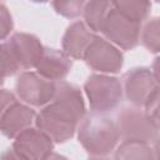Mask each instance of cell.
<instances>
[{
  "instance_id": "cell-1",
  "label": "cell",
  "mask_w": 160,
  "mask_h": 160,
  "mask_svg": "<svg viewBox=\"0 0 160 160\" xmlns=\"http://www.w3.org/2000/svg\"><path fill=\"white\" fill-rule=\"evenodd\" d=\"M86 115L81 90L68 82L58 81L54 99L36 114L35 126L52 139L55 144L70 140Z\"/></svg>"
},
{
  "instance_id": "cell-2",
  "label": "cell",
  "mask_w": 160,
  "mask_h": 160,
  "mask_svg": "<svg viewBox=\"0 0 160 160\" xmlns=\"http://www.w3.org/2000/svg\"><path fill=\"white\" fill-rule=\"evenodd\" d=\"M78 140L90 158H105L115 151L120 140L116 121L106 114H86L78 128Z\"/></svg>"
},
{
  "instance_id": "cell-3",
  "label": "cell",
  "mask_w": 160,
  "mask_h": 160,
  "mask_svg": "<svg viewBox=\"0 0 160 160\" xmlns=\"http://www.w3.org/2000/svg\"><path fill=\"white\" fill-rule=\"evenodd\" d=\"M45 46L39 38L28 32H15L1 42V79L22 70L35 69Z\"/></svg>"
},
{
  "instance_id": "cell-4",
  "label": "cell",
  "mask_w": 160,
  "mask_h": 160,
  "mask_svg": "<svg viewBox=\"0 0 160 160\" xmlns=\"http://www.w3.org/2000/svg\"><path fill=\"white\" fill-rule=\"evenodd\" d=\"M84 92L92 112L108 114L122 101L121 80L110 74H91L84 82Z\"/></svg>"
},
{
  "instance_id": "cell-5",
  "label": "cell",
  "mask_w": 160,
  "mask_h": 160,
  "mask_svg": "<svg viewBox=\"0 0 160 160\" xmlns=\"http://www.w3.org/2000/svg\"><path fill=\"white\" fill-rule=\"evenodd\" d=\"M115 121L122 141L134 140L150 144L159 138V129L140 108H124L116 115Z\"/></svg>"
},
{
  "instance_id": "cell-6",
  "label": "cell",
  "mask_w": 160,
  "mask_h": 160,
  "mask_svg": "<svg viewBox=\"0 0 160 160\" xmlns=\"http://www.w3.org/2000/svg\"><path fill=\"white\" fill-rule=\"evenodd\" d=\"M16 96L32 108H44L55 96L56 81L41 76L38 71H22L15 82Z\"/></svg>"
},
{
  "instance_id": "cell-7",
  "label": "cell",
  "mask_w": 160,
  "mask_h": 160,
  "mask_svg": "<svg viewBox=\"0 0 160 160\" xmlns=\"http://www.w3.org/2000/svg\"><path fill=\"white\" fill-rule=\"evenodd\" d=\"M82 60L91 70L110 75L118 74L124 65V55L120 48L98 35L88 46Z\"/></svg>"
},
{
  "instance_id": "cell-8",
  "label": "cell",
  "mask_w": 160,
  "mask_h": 160,
  "mask_svg": "<svg viewBox=\"0 0 160 160\" xmlns=\"http://www.w3.org/2000/svg\"><path fill=\"white\" fill-rule=\"evenodd\" d=\"M101 34L121 50H132L140 41L141 24L128 19L112 8L105 20Z\"/></svg>"
},
{
  "instance_id": "cell-9",
  "label": "cell",
  "mask_w": 160,
  "mask_h": 160,
  "mask_svg": "<svg viewBox=\"0 0 160 160\" xmlns=\"http://www.w3.org/2000/svg\"><path fill=\"white\" fill-rule=\"evenodd\" d=\"M54 141L39 128H28L21 131L11 145L16 159L38 160L49 159L54 151Z\"/></svg>"
},
{
  "instance_id": "cell-10",
  "label": "cell",
  "mask_w": 160,
  "mask_h": 160,
  "mask_svg": "<svg viewBox=\"0 0 160 160\" xmlns=\"http://www.w3.org/2000/svg\"><path fill=\"white\" fill-rule=\"evenodd\" d=\"M121 84L126 100L136 108H144L149 96L159 86L152 70L146 66H138L126 71Z\"/></svg>"
},
{
  "instance_id": "cell-11",
  "label": "cell",
  "mask_w": 160,
  "mask_h": 160,
  "mask_svg": "<svg viewBox=\"0 0 160 160\" xmlns=\"http://www.w3.org/2000/svg\"><path fill=\"white\" fill-rule=\"evenodd\" d=\"M36 112L32 106L19 101L18 98L0 108V129L8 139H15L21 131L35 122Z\"/></svg>"
},
{
  "instance_id": "cell-12",
  "label": "cell",
  "mask_w": 160,
  "mask_h": 160,
  "mask_svg": "<svg viewBox=\"0 0 160 160\" xmlns=\"http://www.w3.org/2000/svg\"><path fill=\"white\" fill-rule=\"evenodd\" d=\"M71 68L72 60L64 50L45 48L44 54L35 69L45 79L58 82L69 75Z\"/></svg>"
},
{
  "instance_id": "cell-13",
  "label": "cell",
  "mask_w": 160,
  "mask_h": 160,
  "mask_svg": "<svg viewBox=\"0 0 160 160\" xmlns=\"http://www.w3.org/2000/svg\"><path fill=\"white\" fill-rule=\"evenodd\" d=\"M94 38L95 32L91 31L84 21H74L66 28L62 35L61 48L71 59L82 60L84 54Z\"/></svg>"
},
{
  "instance_id": "cell-14",
  "label": "cell",
  "mask_w": 160,
  "mask_h": 160,
  "mask_svg": "<svg viewBox=\"0 0 160 160\" xmlns=\"http://www.w3.org/2000/svg\"><path fill=\"white\" fill-rule=\"evenodd\" d=\"M111 9V0H88L82 10L84 22L91 31L101 32L105 20Z\"/></svg>"
},
{
  "instance_id": "cell-15",
  "label": "cell",
  "mask_w": 160,
  "mask_h": 160,
  "mask_svg": "<svg viewBox=\"0 0 160 160\" xmlns=\"http://www.w3.org/2000/svg\"><path fill=\"white\" fill-rule=\"evenodd\" d=\"M111 4L120 14L140 24L146 20L151 12L150 0H111Z\"/></svg>"
},
{
  "instance_id": "cell-16",
  "label": "cell",
  "mask_w": 160,
  "mask_h": 160,
  "mask_svg": "<svg viewBox=\"0 0 160 160\" xmlns=\"http://www.w3.org/2000/svg\"><path fill=\"white\" fill-rule=\"evenodd\" d=\"M115 159H155L154 148L144 141L125 140L115 149Z\"/></svg>"
},
{
  "instance_id": "cell-17",
  "label": "cell",
  "mask_w": 160,
  "mask_h": 160,
  "mask_svg": "<svg viewBox=\"0 0 160 160\" xmlns=\"http://www.w3.org/2000/svg\"><path fill=\"white\" fill-rule=\"evenodd\" d=\"M140 41L151 54H160V18H152L146 21L141 29Z\"/></svg>"
},
{
  "instance_id": "cell-18",
  "label": "cell",
  "mask_w": 160,
  "mask_h": 160,
  "mask_svg": "<svg viewBox=\"0 0 160 160\" xmlns=\"http://www.w3.org/2000/svg\"><path fill=\"white\" fill-rule=\"evenodd\" d=\"M86 0H52V9L56 14L68 18L75 19L82 15V10Z\"/></svg>"
},
{
  "instance_id": "cell-19",
  "label": "cell",
  "mask_w": 160,
  "mask_h": 160,
  "mask_svg": "<svg viewBox=\"0 0 160 160\" xmlns=\"http://www.w3.org/2000/svg\"><path fill=\"white\" fill-rule=\"evenodd\" d=\"M144 110L151 122L160 130V85L152 91L144 105Z\"/></svg>"
},
{
  "instance_id": "cell-20",
  "label": "cell",
  "mask_w": 160,
  "mask_h": 160,
  "mask_svg": "<svg viewBox=\"0 0 160 160\" xmlns=\"http://www.w3.org/2000/svg\"><path fill=\"white\" fill-rule=\"evenodd\" d=\"M0 18H1V40L8 39L10 36V32L14 29V21L11 18V14L9 12L5 4H1L0 6Z\"/></svg>"
},
{
  "instance_id": "cell-21",
  "label": "cell",
  "mask_w": 160,
  "mask_h": 160,
  "mask_svg": "<svg viewBox=\"0 0 160 160\" xmlns=\"http://www.w3.org/2000/svg\"><path fill=\"white\" fill-rule=\"evenodd\" d=\"M154 75H155V79L158 81V84L160 85V56L155 58L154 62H152V68H151Z\"/></svg>"
},
{
  "instance_id": "cell-22",
  "label": "cell",
  "mask_w": 160,
  "mask_h": 160,
  "mask_svg": "<svg viewBox=\"0 0 160 160\" xmlns=\"http://www.w3.org/2000/svg\"><path fill=\"white\" fill-rule=\"evenodd\" d=\"M154 154L155 159H160V136L154 141Z\"/></svg>"
},
{
  "instance_id": "cell-23",
  "label": "cell",
  "mask_w": 160,
  "mask_h": 160,
  "mask_svg": "<svg viewBox=\"0 0 160 160\" xmlns=\"http://www.w3.org/2000/svg\"><path fill=\"white\" fill-rule=\"evenodd\" d=\"M32 2H39V4H42V2H48L49 0H30Z\"/></svg>"
},
{
  "instance_id": "cell-24",
  "label": "cell",
  "mask_w": 160,
  "mask_h": 160,
  "mask_svg": "<svg viewBox=\"0 0 160 160\" xmlns=\"http://www.w3.org/2000/svg\"><path fill=\"white\" fill-rule=\"evenodd\" d=\"M155 1H156V2H160V0H155Z\"/></svg>"
}]
</instances>
